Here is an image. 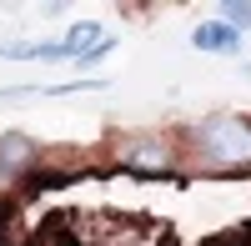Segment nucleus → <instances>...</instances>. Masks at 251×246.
<instances>
[{
    "instance_id": "nucleus-1",
    "label": "nucleus",
    "mask_w": 251,
    "mask_h": 246,
    "mask_svg": "<svg viewBox=\"0 0 251 246\" xmlns=\"http://www.w3.org/2000/svg\"><path fill=\"white\" fill-rule=\"evenodd\" d=\"M196 146H201V156L211 161V166H221V171L251 166V126H246L241 116H211V121H201Z\"/></svg>"
},
{
    "instance_id": "nucleus-2",
    "label": "nucleus",
    "mask_w": 251,
    "mask_h": 246,
    "mask_svg": "<svg viewBox=\"0 0 251 246\" xmlns=\"http://www.w3.org/2000/svg\"><path fill=\"white\" fill-rule=\"evenodd\" d=\"M171 161H176V146H171L166 136H136L131 146L121 151V166H126V171H146V176L171 171Z\"/></svg>"
},
{
    "instance_id": "nucleus-3",
    "label": "nucleus",
    "mask_w": 251,
    "mask_h": 246,
    "mask_svg": "<svg viewBox=\"0 0 251 246\" xmlns=\"http://www.w3.org/2000/svg\"><path fill=\"white\" fill-rule=\"evenodd\" d=\"M35 161H40V141L20 136V131H5V136H0V171H5L10 181H15V176H25Z\"/></svg>"
},
{
    "instance_id": "nucleus-4",
    "label": "nucleus",
    "mask_w": 251,
    "mask_h": 246,
    "mask_svg": "<svg viewBox=\"0 0 251 246\" xmlns=\"http://www.w3.org/2000/svg\"><path fill=\"white\" fill-rule=\"evenodd\" d=\"M100 40H106V35H100V20H75L60 46H66V60H75V55H86L91 46H100Z\"/></svg>"
},
{
    "instance_id": "nucleus-5",
    "label": "nucleus",
    "mask_w": 251,
    "mask_h": 246,
    "mask_svg": "<svg viewBox=\"0 0 251 246\" xmlns=\"http://www.w3.org/2000/svg\"><path fill=\"white\" fill-rule=\"evenodd\" d=\"M191 40H196L201 50H236V30L221 25V20H206V25H196Z\"/></svg>"
},
{
    "instance_id": "nucleus-6",
    "label": "nucleus",
    "mask_w": 251,
    "mask_h": 246,
    "mask_svg": "<svg viewBox=\"0 0 251 246\" xmlns=\"http://www.w3.org/2000/svg\"><path fill=\"white\" fill-rule=\"evenodd\" d=\"M221 25H231V30H251V5H221Z\"/></svg>"
},
{
    "instance_id": "nucleus-7",
    "label": "nucleus",
    "mask_w": 251,
    "mask_h": 246,
    "mask_svg": "<svg viewBox=\"0 0 251 246\" xmlns=\"http://www.w3.org/2000/svg\"><path fill=\"white\" fill-rule=\"evenodd\" d=\"M111 50H116V40H111V35H106V40H100V46H91V50H86V55H75V60H71V66H86V71H91V66H96V60H106V55H111Z\"/></svg>"
}]
</instances>
